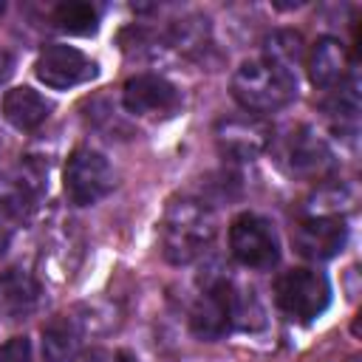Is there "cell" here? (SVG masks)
I'll use <instances>...</instances> for the list:
<instances>
[{
    "instance_id": "cell-17",
    "label": "cell",
    "mask_w": 362,
    "mask_h": 362,
    "mask_svg": "<svg viewBox=\"0 0 362 362\" xmlns=\"http://www.w3.org/2000/svg\"><path fill=\"white\" fill-rule=\"evenodd\" d=\"M51 23L57 31L62 34H74V37H90L99 31V8L93 3H82V0H68L59 3L51 11Z\"/></svg>"
},
{
    "instance_id": "cell-8",
    "label": "cell",
    "mask_w": 362,
    "mask_h": 362,
    "mask_svg": "<svg viewBox=\"0 0 362 362\" xmlns=\"http://www.w3.org/2000/svg\"><path fill=\"white\" fill-rule=\"evenodd\" d=\"M280 156H283V164H286V170L291 175L311 178V181L325 178L337 167L328 141L308 124H300L297 130H291V136L286 139Z\"/></svg>"
},
{
    "instance_id": "cell-11",
    "label": "cell",
    "mask_w": 362,
    "mask_h": 362,
    "mask_svg": "<svg viewBox=\"0 0 362 362\" xmlns=\"http://www.w3.org/2000/svg\"><path fill=\"white\" fill-rule=\"evenodd\" d=\"M189 328L201 339H221L232 331V283L218 277L206 283L189 311Z\"/></svg>"
},
{
    "instance_id": "cell-4",
    "label": "cell",
    "mask_w": 362,
    "mask_h": 362,
    "mask_svg": "<svg viewBox=\"0 0 362 362\" xmlns=\"http://www.w3.org/2000/svg\"><path fill=\"white\" fill-rule=\"evenodd\" d=\"M116 184L113 167L110 161L93 150V147H76L68 161H65V173H62V187L65 195L74 206H93L99 204Z\"/></svg>"
},
{
    "instance_id": "cell-23",
    "label": "cell",
    "mask_w": 362,
    "mask_h": 362,
    "mask_svg": "<svg viewBox=\"0 0 362 362\" xmlns=\"http://www.w3.org/2000/svg\"><path fill=\"white\" fill-rule=\"evenodd\" d=\"M8 235H11V229H6V226L0 223V255H3L6 246H8Z\"/></svg>"
},
{
    "instance_id": "cell-3",
    "label": "cell",
    "mask_w": 362,
    "mask_h": 362,
    "mask_svg": "<svg viewBox=\"0 0 362 362\" xmlns=\"http://www.w3.org/2000/svg\"><path fill=\"white\" fill-rule=\"evenodd\" d=\"M274 303L297 322H311L331 305V283L317 269H288L274 283Z\"/></svg>"
},
{
    "instance_id": "cell-9",
    "label": "cell",
    "mask_w": 362,
    "mask_h": 362,
    "mask_svg": "<svg viewBox=\"0 0 362 362\" xmlns=\"http://www.w3.org/2000/svg\"><path fill=\"white\" fill-rule=\"evenodd\" d=\"M291 240L305 260H331L348 243V223L342 215H305L294 226Z\"/></svg>"
},
{
    "instance_id": "cell-20",
    "label": "cell",
    "mask_w": 362,
    "mask_h": 362,
    "mask_svg": "<svg viewBox=\"0 0 362 362\" xmlns=\"http://www.w3.org/2000/svg\"><path fill=\"white\" fill-rule=\"evenodd\" d=\"M0 362H31V342L28 337H11L0 345Z\"/></svg>"
},
{
    "instance_id": "cell-2",
    "label": "cell",
    "mask_w": 362,
    "mask_h": 362,
    "mask_svg": "<svg viewBox=\"0 0 362 362\" xmlns=\"http://www.w3.org/2000/svg\"><path fill=\"white\" fill-rule=\"evenodd\" d=\"M232 96L255 116L274 113L297 99V74L266 57L246 59L232 76Z\"/></svg>"
},
{
    "instance_id": "cell-18",
    "label": "cell",
    "mask_w": 362,
    "mask_h": 362,
    "mask_svg": "<svg viewBox=\"0 0 362 362\" xmlns=\"http://www.w3.org/2000/svg\"><path fill=\"white\" fill-rule=\"evenodd\" d=\"M263 325V305L252 288H238L232 283V328L257 331Z\"/></svg>"
},
{
    "instance_id": "cell-22",
    "label": "cell",
    "mask_w": 362,
    "mask_h": 362,
    "mask_svg": "<svg viewBox=\"0 0 362 362\" xmlns=\"http://www.w3.org/2000/svg\"><path fill=\"white\" fill-rule=\"evenodd\" d=\"M11 68H14V59H11V54H8V51H0V82H3V79H8Z\"/></svg>"
},
{
    "instance_id": "cell-7",
    "label": "cell",
    "mask_w": 362,
    "mask_h": 362,
    "mask_svg": "<svg viewBox=\"0 0 362 362\" xmlns=\"http://www.w3.org/2000/svg\"><path fill=\"white\" fill-rule=\"evenodd\" d=\"M34 74L45 88L68 90L82 82H90L99 74V65L74 45L51 42L40 51V57L34 62Z\"/></svg>"
},
{
    "instance_id": "cell-24",
    "label": "cell",
    "mask_w": 362,
    "mask_h": 362,
    "mask_svg": "<svg viewBox=\"0 0 362 362\" xmlns=\"http://www.w3.org/2000/svg\"><path fill=\"white\" fill-rule=\"evenodd\" d=\"M0 17H3V3H0Z\"/></svg>"
},
{
    "instance_id": "cell-14",
    "label": "cell",
    "mask_w": 362,
    "mask_h": 362,
    "mask_svg": "<svg viewBox=\"0 0 362 362\" xmlns=\"http://www.w3.org/2000/svg\"><path fill=\"white\" fill-rule=\"evenodd\" d=\"M54 105L51 99H45L40 90L20 85L3 93V119L14 127V130H37L48 116H51Z\"/></svg>"
},
{
    "instance_id": "cell-5",
    "label": "cell",
    "mask_w": 362,
    "mask_h": 362,
    "mask_svg": "<svg viewBox=\"0 0 362 362\" xmlns=\"http://www.w3.org/2000/svg\"><path fill=\"white\" fill-rule=\"evenodd\" d=\"M45 175L48 167H40L34 161H25L6 175H0V223L6 229L25 223L45 189Z\"/></svg>"
},
{
    "instance_id": "cell-13",
    "label": "cell",
    "mask_w": 362,
    "mask_h": 362,
    "mask_svg": "<svg viewBox=\"0 0 362 362\" xmlns=\"http://www.w3.org/2000/svg\"><path fill=\"white\" fill-rule=\"evenodd\" d=\"M351 59L345 45L337 37H320L308 54V79L317 88H339L351 76Z\"/></svg>"
},
{
    "instance_id": "cell-1",
    "label": "cell",
    "mask_w": 362,
    "mask_h": 362,
    "mask_svg": "<svg viewBox=\"0 0 362 362\" xmlns=\"http://www.w3.org/2000/svg\"><path fill=\"white\" fill-rule=\"evenodd\" d=\"M218 221L206 201L178 195L167 204L161 221V252L170 263L187 266L198 260L215 240Z\"/></svg>"
},
{
    "instance_id": "cell-15",
    "label": "cell",
    "mask_w": 362,
    "mask_h": 362,
    "mask_svg": "<svg viewBox=\"0 0 362 362\" xmlns=\"http://www.w3.org/2000/svg\"><path fill=\"white\" fill-rule=\"evenodd\" d=\"M40 283L25 269H6L0 274V314L8 320H23L40 305Z\"/></svg>"
},
{
    "instance_id": "cell-10",
    "label": "cell",
    "mask_w": 362,
    "mask_h": 362,
    "mask_svg": "<svg viewBox=\"0 0 362 362\" xmlns=\"http://www.w3.org/2000/svg\"><path fill=\"white\" fill-rule=\"evenodd\" d=\"M122 105L133 116H170L181 105V90L158 74H136L122 88Z\"/></svg>"
},
{
    "instance_id": "cell-6",
    "label": "cell",
    "mask_w": 362,
    "mask_h": 362,
    "mask_svg": "<svg viewBox=\"0 0 362 362\" xmlns=\"http://www.w3.org/2000/svg\"><path fill=\"white\" fill-rule=\"evenodd\" d=\"M232 257L246 269H272L280 260V240L274 226L255 212H243L229 226Z\"/></svg>"
},
{
    "instance_id": "cell-19",
    "label": "cell",
    "mask_w": 362,
    "mask_h": 362,
    "mask_svg": "<svg viewBox=\"0 0 362 362\" xmlns=\"http://www.w3.org/2000/svg\"><path fill=\"white\" fill-rule=\"evenodd\" d=\"M263 57L297 74L294 65H297L300 57H303V40H300V34H294V31H274V34L266 40V54H263Z\"/></svg>"
},
{
    "instance_id": "cell-16",
    "label": "cell",
    "mask_w": 362,
    "mask_h": 362,
    "mask_svg": "<svg viewBox=\"0 0 362 362\" xmlns=\"http://www.w3.org/2000/svg\"><path fill=\"white\" fill-rule=\"evenodd\" d=\"M82 342V328L74 317H54L42 328V362H74Z\"/></svg>"
},
{
    "instance_id": "cell-12",
    "label": "cell",
    "mask_w": 362,
    "mask_h": 362,
    "mask_svg": "<svg viewBox=\"0 0 362 362\" xmlns=\"http://www.w3.org/2000/svg\"><path fill=\"white\" fill-rule=\"evenodd\" d=\"M218 144L226 156L238 161H252L260 156L272 139V130L260 119H226L218 124Z\"/></svg>"
},
{
    "instance_id": "cell-21",
    "label": "cell",
    "mask_w": 362,
    "mask_h": 362,
    "mask_svg": "<svg viewBox=\"0 0 362 362\" xmlns=\"http://www.w3.org/2000/svg\"><path fill=\"white\" fill-rule=\"evenodd\" d=\"M82 362H139L130 351H90Z\"/></svg>"
}]
</instances>
